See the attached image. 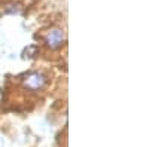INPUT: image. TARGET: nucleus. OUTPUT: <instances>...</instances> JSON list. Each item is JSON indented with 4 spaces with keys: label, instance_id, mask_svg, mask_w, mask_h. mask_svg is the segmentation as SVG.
I'll return each mask as SVG.
<instances>
[{
    "label": "nucleus",
    "instance_id": "nucleus-3",
    "mask_svg": "<svg viewBox=\"0 0 149 147\" xmlns=\"http://www.w3.org/2000/svg\"><path fill=\"white\" fill-rule=\"evenodd\" d=\"M3 146H5V144H3V140L0 138V147H3Z\"/></svg>",
    "mask_w": 149,
    "mask_h": 147
},
{
    "label": "nucleus",
    "instance_id": "nucleus-2",
    "mask_svg": "<svg viewBox=\"0 0 149 147\" xmlns=\"http://www.w3.org/2000/svg\"><path fill=\"white\" fill-rule=\"evenodd\" d=\"M63 42H64V33L61 31L60 28H54V30H51L46 34V45L49 48L55 49V48L61 46Z\"/></svg>",
    "mask_w": 149,
    "mask_h": 147
},
{
    "label": "nucleus",
    "instance_id": "nucleus-1",
    "mask_svg": "<svg viewBox=\"0 0 149 147\" xmlns=\"http://www.w3.org/2000/svg\"><path fill=\"white\" fill-rule=\"evenodd\" d=\"M46 83V79L43 75H40V73H31L30 76H27L26 79H24V86L29 88V89H40L45 86Z\"/></svg>",
    "mask_w": 149,
    "mask_h": 147
}]
</instances>
